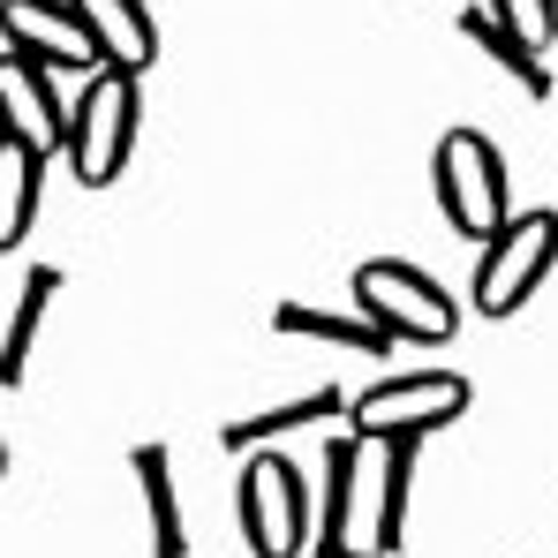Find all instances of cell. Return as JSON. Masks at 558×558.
<instances>
[{"label": "cell", "mask_w": 558, "mask_h": 558, "mask_svg": "<svg viewBox=\"0 0 558 558\" xmlns=\"http://www.w3.org/2000/svg\"><path fill=\"white\" fill-rule=\"evenodd\" d=\"M38 182H46V144L8 129L0 136V250H23V234L38 219Z\"/></svg>", "instance_id": "12"}, {"label": "cell", "mask_w": 558, "mask_h": 558, "mask_svg": "<svg viewBox=\"0 0 558 558\" xmlns=\"http://www.w3.org/2000/svg\"><path fill=\"white\" fill-rule=\"evenodd\" d=\"M0 38H8V61H38L53 76L61 69H84V76L106 69L76 0H0Z\"/></svg>", "instance_id": "7"}, {"label": "cell", "mask_w": 558, "mask_h": 558, "mask_svg": "<svg viewBox=\"0 0 558 558\" xmlns=\"http://www.w3.org/2000/svg\"><path fill=\"white\" fill-rule=\"evenodd\" d=\"M483 8H490L529 53H551L558 46V0H483Z\"/></svg>", "instance_id": "18"}, {"label": "cell", "mask_w": 558, "mask_h": 558, "mask_svg": "<svg viewBox=\"0 0 558 558\" xmlns=\"http://www.w3.org/2000/svg\"><path fill=\"white\" fill-rule=\"evenodd\" d=\"M234 513H242V536L257 558H317V498H310V475L294 453H250L242 483H234Z\"/></svg>", "instance_id": "1"}, {"label": "cell", "mask_w": 558, "mask_h": 558, "mask_svg": "<svg viewBox=\"0 0 558 558\" xmlns=\"http://www.w3.org/2000/svg\"><path fill=\"white\" fill-rule=\"evenodd\" d=\"M272 332H287V340H332V348H363V355H385V348H392V340L377 332L363 310H355V317H340V310H317V302H279V310H272Z\"/></svg>", "instance_id": "16"}, {"label": "cell", "mask_w": 558, "mask_h": 558, "mask_svg": "<svg viewBox=\"0 0 558 558\" xmlns=\"http://www.w3.org/2000/svg\"><path fill=\"white\" fill-rule=\"evenodd\" d=\"M317 558H377V551H317Z\"/></svg>", "instance_id": "19"}, {"label": "cell", "mask_w": 558, "mask_h": 558, "mask_svg": "<svg viewBox=\"0 0 558 558\" xmlns=\"http://www.w3.org/2000/svg\"><path fill=\"white\" fill-rule=\"evenodd\" d=\"M0 92H8V129H23L31 144H61L69 151V129H76V98L53 92V69L38 61H0Z\"/></svg>", "instance_id": "9"}, {"label": "cell", "mask_w": 558, "mask_h": 558, "mask_svg": "<svg viewBox=\"0 0 558 558\" xmlns=\"http://www.w3.org/2000/svg\"><path fill=\"white\" fill-rule=\"evenodd\" d=\"M355 310L371 317L385 340H415V348H438L461 332V302L423 272V265H400V257H371L355 265Z\"/></svg>", "instance_id": "3"}, {"label": "cell", "mask_w": 558, "mask_h": 558, "mask_svg": "<svg viewBox=\"0 0 558 558\" xmlns=\"http://www.w3.org/2000/svg\"><path fill=\"white\" fill-rule=\"evenodd\" d=\"M461 31L475 38V46H483V53H490V61H498V69H506V76H521V84H529L536 98L558 92V76L544 69V53H529V46H521V38H513V31H506V23H498L490 8H468V15H461Z\"/></svg>", "instance_id": "17"}, {"label": "cell", "mask_w": 558, "mask_h": 558, "mask_svg": "<svg viewBox=\"0 0 558 558\" xmlns=\"http://www.w3.org/2000/svg\"><path fill=\"white\" fill-rule=\"evenodd\" d=\"M340 415H355V400L340 392V385H317V392H302V400H279V408H257V415H234L227 430H219V446L227 453H265L272 438L287 430H310V423H340Z\"/></svg>", "instance_id": "11"}, {"label": "cell", "mask_w": 558, "mask_h": 558, "mask_svg": "<svg viewBox=\"0 0 558 558\" xmlns=\"http://www.w3.org/2000/svg\"><path fill=\"white\" fill-rule=\"evenodd\" d=\"M468 400H475V385L461 371H415V377H385L371 392H355V415H348V430L355 438H371V446H392V438H430V430H446V423H461Z\"/></svg>", "instance_id": "4"}, {"label": "cell", "mask_w": 558, "mask_h": 558, "mask_svg": "<svg viewBox=\"0 0 558 558\" xmlns=\"http://www.w3.org/2000/svg\"><path fill=\"white\" fill-rule=\"evenodd\" d=\"M61 265H31V272H15V294H8V348H0V377H8V392L23 385V363H31V340H38V317L53 310V294H61Z\"/></svg>", "instance_id": "14"}, {"label": "cell", "mask_w": 558, "mask_h": 558, "mask_svg": "<svg viewBox=\"0 0 558 558\" xmlns=\"http://www.w3.org/2000/svg\"><path fill=\"white\" fill-rule=\"evenodd\" d=\"M408 490H415V438H392L377 446V506H371V551L392 558L408 544Z\"/></svg>", "instance_id": "13"}, {"label": "cell", "mask_w": 558, "mask_h": 558, "mask_svg": "<svg viewBox=\"0 0 558 558\" xmlns=\"http://www.w3.org/2000/svg\"><path fill=\"white\" fill-rule=\"evenodd\" d=\"M558 265V211L536 204V211H513L498 242L475 250V317H513Z\"/></svg>", "instance_id": "5"}, {"label": "cell", "mask_w": 558, "mask_h": 558, "mask_svg": "<svg viewBox=\"0 0 558 558\" xmlns=\"http://www.w3.org/2000/svg\"><path fill=\"white\" fill-rule=\"evenodd\" d=\"M438 211L461 242H498L506 219H513V182H506V159L483 129H446L438 136Z\"/></svg>", "instance_id": "2"}, {"label": "cell", "mask_w": 558, "mask_h": 558, "mask_svg": "<svg viewBox=\"0 0 558 558\" xmlns=\"http://www.w3.org/2000/svg\"><path fill=\"white\" fill-rule=\"evenodd\" d=\"M136 483H144V513H151V558H182L189 529H182V498H174V453L167 446H136Z\"/></svg>", "instance_id": "15"}, {"label": "cell", "mask_w": 558, "mask_h": 558, "mask_svg": "<svg viewBox=\"0 0 558 558\" xmlns=\"http://www.w3.org/2000/svg\"><path fill=\"white\" fill-rule=\"evenodd\" d=\"M371 438H355V430H340L332 446H325V513H317V551H363L355 544V521H371L363 513V468H371Z\"/></svg>", "instance_id": "8"}, {"label": "cell", "mask_w": 558, "mask_h": 558, "mask_svg": "<svg viewBox=\"0 0 558 558\" xmlns=\"http://www.w3.org/2000/svg\"><path fill=\"white\" fill-rule=\"evenodd\" d=\"M129 151H136V76L98 69V76H84V92H76L69 167H76L84 189H106V182H121Z\"/></svg>", "instance_id": "6"}, {"label": "cell", "mask_w": 558, "mask_h": 558, "mask_svg": "<svg viewBox=\"0 0 558 558\" xmlns=\"http://www.w3.org/2000/svg\"><path fill=\"white\" fill-rule=\"evenodd\" d=\"M76 15H84V31H92V46H98L106 69L144 76V69L159 61V23H151L144 0H76Z\"/></svg>", "instance_id": "10"}]
</instances>
